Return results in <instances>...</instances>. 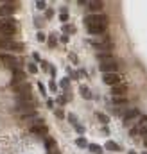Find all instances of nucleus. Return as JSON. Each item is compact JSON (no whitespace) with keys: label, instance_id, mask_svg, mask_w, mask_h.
<instances>
[{"label":"nucleus","instance_id":"1","mask_svg":"<svg viewBox=\"0 0 147 154\" xmlns=\"http://www.w3.org/2000/svg\"><path fill=\"white\" fill-rule=\"evenodd\" d=\"M85 25L88 27H106L108 25V16L106 15H88L85 16Z\"/></svg>","mask_w":147,"mask_h":154},{"label":"nucleus","instance_id":"2","mask_svg":"<svg viewBox=\"0 0 147 154\" xmlns=\"http://www.w3.org/2000/svg\"><path fill=\"white\" fill-rule=\"evenodd\" d=\"M92 45L95 47V50L99 54H111V50H113V43H111L110 38H106V39H92Z\"/></svg>","mask_w":147,"mask_h":154},{"label":"nucleus","instance_id":"3","mask_svg":"<svg viewBox=\"0 0 147 154\" xmlns=\"http://www.w3.org/2000/svg\"><path fill=\"white\" fill-rule=\"evenodd\" d=\"M15 111L18 113V115H22V118L36 117V104H22V102H16Z\"/></svg>","mask_w":147,"mask_h":154},{"label":"nucleus","instance_id":"4","mask_svg":"<svg viewBox=\"0 0 147 154\" xmlns=\"http://www.w3.org/2000/svg\"><path fill=\"white\" fill-rule=\"evenodd\" d=\"M101 70H102V74H117V70H119V61L113 59V57L104 59V61H101Z\"/></svg>","mask_w":147,"mask_h":154},{"label":"nucleus","instance_id":"5","mask_svg":"<svg viewBox=\"0 0 147 154\" xmlns=\"http://www.w3.org/2000/svg\"><path fill=\"white\" fill-rule=\"evenodd\" d=\"M0 48H4V50H24V45L22 43H16L13 41V39H9V38H0Z\"/></svg>","mask_w":147,"mask_h":154},{"label":"nucleus","instance_id":"6","mask_svg":"<svg viewBox=\"0 0 147 154\" xmlns=\"http://www.w3.org/2000/svg\"><path fill=\"white\" fill-rule=\"evenodd\" d=\"M0 63H4L9 70H18V59L15 56H7V54H0Z\"/></svg>","mask_w":147,"mask_h":154},{"label":"nucleus","instance_id":"7","mask_svg":"<svg viewBox=\"0 0 147 154\" xmlns=\"http://www.w3.org/2000/svg\"><path fill=\"white\" fill-rule=\"evenodd\" d=\"M11 88L16 91V95H22V93H31L33 91V88H31L29 83H11Z\"/></svg>","mask_w":147,"mask_h":154},{"label":"nucleus","instance_id":"8","mask_svg":"<svg viewBox=\"0 0 147 154\" xmlns=\"http://www.w3.org/2000/svg\"><path fill=\"white\" fill-rule=\"evenodd\" d=\"M15 11H16L15 4L7 2V4H4V6H0V18H9V16H11Z\"/></svg>","mask_w":147,"mask_h":154},{"label":"nucleus","instance_id":"9","mask_svg":"<svg viewBox=\"0 0 147 154\" xmlns=\"http://www.w3.org/2000/svg\"><path fill=\"white\" fill-rule=\"evenodd\" d=\"M104 83H106V84H110L111 88L113 86H117V84H120V77L117 75V74H104Z\"/></svg>","mask_w":147,"mask_h":154},{"label":"nucleus","instance_id":"10","mask_svg":"<svg viewBox=\"0 0 147 154\" xmlns=\"http://www.w3.org/2000/svg\"><path fill=\"white\" fill-rule=\"evenodd\" d=\"M29 129H31V133L33 135H38V136H45L47 135V126L45 124H36V126H29Z\"/></svg>","mask_w":147,"mask_h":154},{"label":"nucleus","instance_id":"11","mask_svg":"<svg viewBox=\"0 0 147 154\" xmlns=\"http://www.w3.org/2000/svg\"><path fill=\"white\" fill-rule=\"evenodd\" d=\"M126 93H128V86L126 84H117L111 88V95L113 97H126Z\"/></svg>","mask_w":147,"mask_h":154},{"label":"nucleus","instance_id":"12","mask_svg":"<svg viewBox=\"0 0 147 154\" xmlns=\"http://www.w3.org/2000/svg\"><path fill=\"white\" fill-rule=\"evenodd\" d=\"M0 34L11 38L13 34H16V25H0Z\"/></svg>","mask_w":147,"mask_h":154},{"label":"nucleus","instance_id":"13","mask_svg":"<svg viewBox=\"0 0 147 154\" xmlns=\"http://www.w3.org/2000/svg\"><path fill=\"white\" fill-rule=\"evenodd\" d=\"M88 7H90V11H102L104 4L101 2V0H90V2H88Z\"/></svg>","mask_w":147,"mask_h":154},{"label":"nucleus","instance_id":"14","mask_svg":"<svg viewBox=\"0 0 147 154\" xmlns=\"http://www.w3.org/2000/svg\"><path fill=\"white\" fill-rule=\"evenodd\" d=\"M24 81H25V74H24V72H20V70H15L11 83H24Z\"/></svg>","mask_w":147,"mask_h":154},{"label":"nucleus","instance_id":"15","mask_svg":"<svg viewBox=\"0 0 147 154\" xmlns=\"http://www.w3.org/2000/svg\"><path fill=\"white\" fill-rule=\"evenodd\" d=\"M138 117V109H129L128 113H124V118H126V124H129V120Z\"/></svg>","mask_w":147,"mask_h":154},{"label":"nucleus","instance_id":"16","mask_svg":"<svg viewBox=\"0 0 147 154\" xmlns=\"http://www.w3.org/2000/svg\"><path fill=\"white\" fill-rule=\"evenodd\" d=\"M79 93L83 95V99H86V100H88V99H92V91H90L86 86H81V88H79Z\"/></svg>","mask_w":147,"mask_h":154},{"label":"nucleus","instance_id":"17","mask_svg":"<svg viewBox=\"0 0 147 154\" xmlns=\"http://www.w3.org/2000/svg\"><path fill=\"white\" fill-rule=\"evenodd\" d=\"M90 34H102L104 30H106V27H88L86 29Z\"/></svg>","mask_w":147,"mask_h":154},{"label":"nucleus","instance_id":"18","mask_svg":"<svg viewBox=\"0 0 147 154\" xmlns=\"http://www.w3.org/2000/svg\"><path fill=\"white\" fill-rule=\"evenodd\" d=\"M88 149H90V152H93V154H102V147L95 145V143H90Z\"/></svg>","mask_w":147,"mask_h":154},{"label":"nucleus","instance_id":"19","mask_svg":"<svg viewBox=\"0 0 147 154\" xmlns=\"http://www.w3.org/2000/svg\"><path fill=\"white\" fill-rule=\"evenodd\" d=\"M0 25H16L13 18H0Z\"/></svg>","mask_w":147,"mask_h":154},{"label":"nucleus","instance_id":"20","mask_svg":"<svg viewBox=\"0 0 147 154\" xmlns=\"http://www.w3.org/2000/svg\"><path fill=\"white\" fill-rule=\"evenodd\" d=\"M45 145H47V149H49V151H50V149H54V147H56L54 138H50V136H49V138H45Z\"/></svg>","mask_w":147,"mask_h":154},{"label":"nucleus","instance_id":"21","mask_svg":"<svg viewBox=\"0 0 147 154\" xmlns=\"http://www.w3.org/2000/svg\"><path fill=\"white\" fill-rule=\"evenodd\" d=\"M106 149L113 152V151H119V145H117L115 142H108V143H106Z\"/></svg>","mask_w":147,"mask_h":154},{"label":"nucleus","instance_id":"22","mask_svg":"<svg viewBox=\"0 0 147 154\" xmlns=\"http://www.w3.org/2000/svg\"><path fill=\"white\" fill-rule=\"evenodd\" d=\"M77 147H81V149H85V147H88V143H86V140L83 138V136H79V138H77Z\"/></svg>","mask_w":147,"mask_h":154},{"label":"nucleus","instance_id":"23","mask_svg":"<svg viewBox=\"0 0 147 154\" xmlns=\"http://www.w3.org/2000/svg\"><path fill=\"white\" fill-rule=\"evenodd\" d=\"M113 102L115 104H126V97H115Z\"/></svg>","mask_w":147,"mask_h":154},{"label":"nucleus","instance_id":"24","mask_svg":"<svg viewBox=\"0 0 147 154\" xmlns=\"http://www.w3.org/2000/svg\"><path fill=\"white\" fill-rule=\"evenodd\" d=\"M27 68L31 70V74H36V72H38V66H36L34 63H29V65H27Z\"/></svg>","mask_w":147,"mask_h":154},{"label":"nucleus","instance_id":"25","mask_svg":"<svg viewBox=\"0 0 147 154\" xmlns=\"http://www.w3.org/2000/svg\"><path fill=\"white\" fill-rule=\"evenodd\" d=\"M97 117H99V120H101V122H104V124H108V120H110V118H108V115H102V113H99Z\"/></svg>","mask_w":147,"mask_h":154},{"label":"nucleus","instance_id":"26","mask_svg":"<svg viewBox=\"0 0 147 154\" xmlns=\"http://www.w3.org/2000/svg\"><path fill=\"white\" fill-rule=\"evenodd\" d=\"M59 20H61V22H67V20H68V13H67V11H63V13L59 15Z\"/></svg>","mask_w":147,"mask_h":154},{"label":"nucleus","instance_id":"27","mask_svg":"<svg viewBox=\"0 0 147 154\" xmlns=\"http://www.w3.org/2000/svg\"><path fill=\"white\" fill-rule=\"evenodd\" d=\"M54 115H56L58 118H63V117H65V113H63V109H56V111H54Z\"/></svg>","mask_w":147,"mask_h":154},{"label":"nucleus","instance_id":"28","mask_svg":"<svg viewBox=\"0 0 147 154\" xmlns=\"http://www.w3.org/2000/svg\"><path fill=\"white\" fill-rule=\"evenodd\" d=\"M49 43H50V47H56V36H54V34L49 38Z\"/></svg>","mask_w":147,"mask_h":154},{"label":"nucleus","instance_id":"29","mask_svg":"<svg viewBox=\"0 0 147 154\" xmlns=\"http://www.w3.org/2000/svg\"><path fill=\"white\" fill-rule=\"evenodd\" d=\"M38 88H40V91H41V93H43V95L47 93V90H45V86L41 84V83H38Z\"/></svg>","mask_w":147,"mask_h":154},{"label":"nucleus","instance_id":"30","mask_svg":"<svg viewBox=\"0 0 147 154\" xmlns=\"http://www.w3.org/2000/svg\"><path fill=\"white\" fill-rule=\"evenodd\" d=\"M36 7L38 9H45V2H41V0H40V2H36Z\"/></svg>","mask_w":147,"mask_h":154},{"label":"nucleus","instance_id":"31","mask_svg":"<svg viewBox=\"0 0 147 154\" xmlns=\"http://www.w3.org/2000/svg\"><path fill=\"white\" fill-rule=\"evenodd\" d=\"M38 41H45V34L43 32H38Z\"/></svg>","mask_w":147,"mask_h":154},{"label":"nucleus","instance_id":"32","mask_svg":"<svg viewBox=\"0 0 147 154\" xmlns=\"http://www.w3.org/2000/svg\"><path fill=\"white\" fill-rule=\"evenodd\" d=\"M68 57H70V61H72V63H77V56H76V54H70Z\"/></svg>","mask_w":147,"mask_h":154},{"label":"nucleus","instance_id":"33","mask_svg":"<svg viewBox=\"0 0 147 154\" xmlns=\"http://www.w3.org/2000/svg\"><path fill=\"white\" fill-rule=\"evenodd\" d=\"M61 86H63V88H68V79H63V81H61Z\"/></svg>","mask_w":147,"mask_h":154},{"label":"nucleus","instance_id":"34","mask_svg":"<svg viewBox=\"0 0 147 154\" xmlns=\"http://www.w3.org/2000/svg\"><path fill=\"white\" fill-rule=\"evenodd\" d=\"M49 154H61V152H59V151L54 147V149H50V151H49Z\"/></svg>","mask_w":147,"mask_h":154},{"label":"nucleus","instance_id":"35","mask_svg":"<svg viewBox=\"0 0 147 154\" xmlns=\"http://www.w3.org/2000/svg\"><path fill=\"white\" fill-rule=\"evenodd\" d=\"M50 90H52V91H56V90H58V86H56V83H54V81L50 83Z\"/></svg>","mask_w":147,"mask_h":154},{"label":"nucleus","instance_id":"36","mask_svg":"<svg viewBox=\"0 0 147 154\" xmlns=\"http://www.w3.org/2000/svg\"><path fill=\"white\" fill-rule=\"evenodd\" d=\"M68 120L72 122V124H76V122H77V118H76V117H74V115H70V117H68Z\"/></svg>","mask_w":147,"mask_h":154},{"label":"nucleus","instance_id":"37","mask_svg":"<svg viewBox=\"0 0 147 154\" xmlns=\"http://www.w3.org/2000/svg\"><path fill=\"white\" fill-rule=\"evenodd\" d=\"M52 15H54V11H52V9H49V11H47V18H52Z\"/></svg>","mask_w":147,"mask_h":154},{"label":"nucleus","instance_id":"38","mask_svg":"<svg viewBox=\"0 0 147 154\" xmlns=\"http://www.w3.org/2000/svg\"><path fill=\"white\" fill-rule=\"evenodd\" d=\"M144 145H145V147H147V136H145V140H144Z\"/></svg>","mask_w":147,"mask_h":154},{"label":"nucleus","instance_id":"39","mask_svg":"<svg viewBox=\"0 0 147 154\" xmlns=\"http://www.w3.org/2000/svg\"><path fill=\"white\" fill-rule=\"evenodd\" d=\"M129 154H136V152H135V151H129Z\"/></svg>","mask_w":147,"mask_h":154},{"label":"nucleus","instance_id":"40","mask_svg":"<svg viewBox=\"0 0 147 154\" xmlns=\"http://www.w3.org/2000/svg\"><path fill=\"white\" fill-rule=\"evenodd\" d=\"M145 154H147V152H145Z\"/></svg>","mask_w":147,"mask_h":154}]
</instances>
